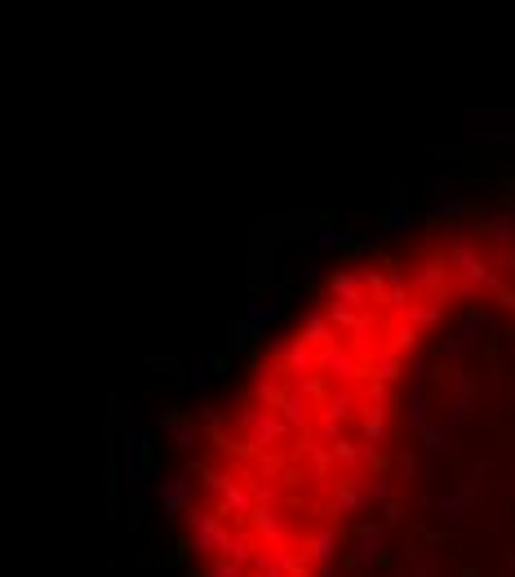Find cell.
Here are the masks:
<instances>
[{
  "instance_id": "obj_38",
  "label": "cell",
  "mask_w": 515,
  "mask_h": 577,
  "mask_svg": "<svg viewBox=\"0 0 515 577\" xmlns=\"http://www.w3.org/2000/svg\"><path fill=\"white\" fill-rule=\"evenodd\" d=\"M507 356H511V360H515V333H511V342H507Z\"/></svg>"
},
{
  "instance_id": "obj_5",
  "label": "cell",
  "mask_w": 515,
  "mask_h": 577,
  "mask_svg": "<svg viewBox=\"0 0 515 577\" xmlns=\"http://www.w3.org/2000/svg\"><path fill=\"white\" fill-rule=\"evenodd\" d=\"M387 551H391V533L387 525H378V520H369L351 533V564L360 569V573H373L382 560H387Z\"/></svg>"
},
{
  "instance_id": "obj_23",
  "label": "cell",
  "mask_w": 515,
  "mask_h": 577,
  "mask_svg": "<svg viewBox=\"0 0 515 577\" xmlns=\"http://www.w3.org/2000/svg\"><path fill=\"white\" fill-rule=\"evenodd\" d=\"M218 560H231V564H249L254 560V537L249 533H227V542H222V555Z\"/></svg>"
},
{
  "instance_id": "obj_35",
  "label": "cell",
  "mask_w": 515,
  "mask_h": 577,
  "mask_svg": "<svg viewBox=\"0 0 515 577\" xmlns=\"http://www.w3.org/2000/svg\"><path fill=\"white\" fill-rule=\"evenodd\" d=\"M463 356V338H445L440 342V360H458Z\"/></svg>"
},
{
  "instance_id": "obj_19",
  "label": "cell",
  "mask_w": 515,
  "mask_h": 577,
  "mask_svg": "<svg viewBox=\"0 0 515 577\" xmlns=\"http://www.w3.org/2000/svg\"><path fill=\"white\" fill-rule=\"evenodd\" d=\"M431 511H435V520H440V525H463L466 511H471V502L454 489V493H445V498H431Z\"/></svg>"
},
{
  "instance_id": "obj_26",
  "label": "cell",
  "mask_w": 515,
  "mask_h": 577,
  "mask_svg": "<svg viewBox=\"0 0 515 577\" xmlns=\"http://www.w3.org/2000/svg\"><path fill=\"white\" fill-rule=\"evenodd\" d=\"M493 329V315L489 312H480V307H466L463 320H458V338H480V333H489Z\"/></svg>"
},
{
  "instance_id": "obj_4",
  "label": "cell",
  "mask_w": 515,
  "mask_h": 577,
  "mask_svg": "<svg viewBox=\"0 0 515 577\" xmlns=\"http://www.w3.org/2000/svg\"><path fill=\"white\" fill-rule=\"evenodd\" d=\"M431 377H435V360L431 356H413V382H409V400H405V426L422 431L431 426L426 409H431Z\"/></svg>"
},
{
  "instance_id": "obj_6",
  "label": "cell",
  "mask_w": 515,
  "mask_h": 577,
  "mask_svg": "<svg viewBox=\"0 0 515 577\" xmlns=\"http://www.w3.org/2000/svg\"><path fill=\"white\" fill-rule=\"evenodd\" d=\"M240 431L249 435V444H254L258 453H271L276 449V440H285V422L276 409H267V405H249L245 414H240Z\"/></svg>"
},
{
  "instance_id": "obj_1",
  "label": "cell",
  "mask_w": 515,
  "mask_h": 577,
  "mask_svg": "<svg viewBox=\"0 0 515 577\" xmlns=\"http://www.w3.org/2000/svg\"><path fill=\"white\" fill-rule=\"evenodd\" d=\"M152 431H143V426H129L125 431V449H120V479H125V493L134 498V502H143V498H152L155 493V471H152Z\"/></svg>"
},
{
  "instance_id": "obj_13",
  "label": "cell",
  "mask_w": 515,
  "mask_h": 577,
  "mask_svg": "<svg viewBox=\"0 0 515 577\" xmlns=\"http://www.w3.org/2000/svg\"><path fill=\"white\" fill-rule=\"evenodd\" d=\"M329 302H338V307H360V302H369V298H364L360 266H356V271H338V275L329 280Z\"/></svg>"
},
{
  "instance_id": "obj_3",
  "label": "cell",
  "mask_w": 515,
  "mask_h": 577,
  "mask_svg": "<svg viewBox=\"0 0 515 577\" xmlns=\"http://www.w3.org/2000/svg\"><path fill=\"white\" fill-rule=\"evenodd\" d=\"M245 475H231V471H205V484L218 493V507H213V516H231V520H249L254 516V493H249V484H240Z\"/></svg>"
},
{
  "instance_id": "obj_31",
  "label": "cell",
  "mask_w": 515,
  "mask_h": 577,
  "mask_svg": "<svg viewBox=\"0 0 515 577\" xmlns=\"http://www.w3.org/2000/svg\"><path fill=\"white\" fill-rule=\"evenodd\" d=\"M493 275H498V280H515V249H498V258H493Z\"/></svg>"
},
{
  "instance_id": "obj_8",
  "label": "cell",
  "mask_w": 515,
  "mask_h": 577,
  "mask_svg": "<svg viewBox=\"0 0 515 577\" xmlns=\"http://www.w3.org/2000/svg\"><path fill=\"white\" fill-rule=\"evenodd\" d=\"M315 368L320 373H329L333 382H342V386H351L356 377H360V368H364V360H360V351H347V347H324L320 356H315Z\"/></svg>"
},
{
  "instance_id": "obj_22",
  "label": "cell",
  "mask_w": 515,
  "mask_h": 577,
  "mask_svg": "<svg viewBox=\"0 0 515 577\" xmlns=\"http://www.w3.org/2000/svg\"><path fill=\"white\" fill-rule=\"evenodd\" d=\"M417 435H422V453H426V458H445V453H454V449H458V444H454V435H449L445 426H422Z\"/></svg>"
},
{
  "instance_id": "obj_14",
  "label": "cell",
  "mask_w": 515,
  "mask_h": 577,
  "mask_svg": "<svg viewBox=\"0 0 515 577\" xmlns=\"http://www.w3.org/2000/svg\"><path fill=\"white\" fill-rule=\"evenodd\" d=\"M160 426H164V435H169V449H196V440H201V422H183V414L178 409H169L164 418H160Z\"/></svg>"
},
{
  "instance_id": "obj_21",
  "label": "cell",
  "mask_w": 515,
  "mask_h": 577,
  "mask_svg": "<svg viewBox=\"0 0 515 577\" xmlns=\"http://www.w3.org/2000/svg\"><path fill=\"white\" fill-rule=\"evenodd\" d=\"M351 245H356V231H351V227L329 222V227L315 231V249H320V254H338V249H351Z\"/></svg>"
},
{
  "instance_id": "obj_41",
  "label": "cell",
  "mask_w": 515,
  "mask_h": 577,
  "mask_svg": "<svg viewBox=\"0 0 515 577\" xmlns=\"http://www.w3.org/2000/svg\"><path fill=\"white\" fill-rule=\"evenodd\" d=\"M511 475H515V471H511Z\"/></svg>"
},
{
  "instance_id": "obj_25",
  "label": "cell",
  "mask_w": 515,
  "mask_h": 577,
  "mask_svg": "<svg viewBox=\"0 0 515 577\" xmlns=\"http://www.w3.org/2000/svg\"><path fill=\"white\" fill-rule=\"evenodd\" d=\"M413 227H417V213L405 209V205L382 213V231H387V236H413Z\"/></svg>"
},
{
  "instance_id": "obj_12",
  "label": "cell",
  "mask_w": 515,
  "mask_h": 577,
  "mask_svg": "<svg viewBox=\"0 0 515 577\" xmlns=\"http://www.w3.org/2000/svg\"><path fill=\"white\" fill-rule=\"evenodd\" d=\"M413 284L422 289V293H435V298H449V284H454V271L445 258H426V263L417 266V275H413Z\"/></svg>"
},
{
  "instance_id": "obj_16",
  "label": "cell",
  "mask_w": 515,
  "mask_h": 577,
  "mask_svg": "<svg viewBox=\"0 0 515 577\" xmlns=\"http://www.w3.org/2000/svg\"><path fill=\"white\" fill-rule=\"evenodd\" d=\"M356 414H360V396H356L351 386H338V391L324 400V418L338 422V426H342L347 418H356Z\"/></svg>"
},
{
  "instance_id": "obj_29",
  "label": "cell",
  "mask_w": 515,
  "mask_h": 577,
  "mask_svg": "<svg viewBox=\"0 0 515 577\" xmlns=\"http://www.w3.org/2000/svg\"><path fill=\"white\" fill-rule=\"evenodd\" d=\"M431 213H466V196H458V191H445V196H431Z\"/></svg>"
},
{
  "instance_id": "obj_9",
  "label": "cell",
  "mask_w": 515,
  "mask_h": 577,
  "mask_svg": "<svg viewBox=\"0 0 515 577\" xmlns=\"http://www.w3.org/2000/svg\"><path fill=\"white\" fill-rule=\"evenodd\" d=\"M471 400H475V382H471V373H466V368H454V396H449L445 418H440V426H445L449 435H454V431H463Z\"/></svg>"
},
{
  "instance_id": "obj_10",
  "label": "cell",
  "mask_w": 515,
  "mask_h": 577,
  "mask_svg": "<svg viewBox=\"0 0 515 577\" xmlns=\"http://www.w3.org/2000/svg\"><path fill=\"white\" fill-rule=\"evenodd\" d=\"M333 555H338V528L333 525H320L311 533L307 542V564L315 577H333Z\"/></svg>"
},
{
  "instance_id": "obj_30",
  "label": "cell",
  "mask_w": 515,
  "mask_h": 577,
  "mask_svg": "<svg viewBox=\"0 0 515 577\" xmlns=\"http://www.w3.org/2000/svg\"><path fill=\"white\" fill-rule=\"evenodd\" d=\"M387 347H391L396 356H400V351H409V347H417V329H413L409 320H405V324H400V329L391 333V342H387Z\"/></svg>"
},
{
  "instance_id": "obj_17",
  "label": "cell",
  "mask_w": 515,
  "mask_h": 577,
  "mask_svg": "<svg viewBox=\"0 0 515 577\" xmlns=\"http://www.w3.org/2000/svg\"><path fill=\"white\" fill-rule=\"evenodd\" d=\"M276 365H285L289 377H307L311 365H315V356H311L307 342H298V338H294L289 347H280V360H276Z\"/></svg>"
},
{
  "instance_id": "obj_36",
  "label": "cell",
  "mask_w": 515,
  "mask_h": 577,
  "mask_svg": "<svg viewBox=\"0 0 515 577\" xmlns=\"http://www.w3.org/2000/svg\"><path fill=\"white\" fill-rule=\"evenodd\" d=\"M409 577H435V573H431V564L422 560V564H409Z\"/></svg>"
},
{
  "instance_id": "obj_20",
  "label": "cell",
  "mask_w": 515,
  "mask_h": 577,
  "mask_svg": "<svg viewBox=\"0 0 515 577\" xmlns=\"http://www.w3.org/2000/svg\"><path fill=\"white\" fill-rule=\"evenodd\" d=\"M280 312H285V298H267V302H254V307L245 312L240 324H245V329H249V338H254V333H267V324H271Z\"/></svg>"
},
{
  "instance_id": "obj_24",
  "label": "cell",
  "mask_w": 515,
  "mask_h": 577,
  "mask_svg": "<svg viewBox=\"0 0 515 577\" xmlns=\"http://www.w3.org/2000/svg\"><path fill=\"white\" fill-rule=\"evenodd\" d=\"M400 377V356L391 351V347H382L378 356H373V386H391Z\"/></svg>"
},
{
  "instance_id": "obj_32",
  "label": "cell",
  "mask_w": 515,
  "mask_h": 577,
  "mask_svg": "<svg viewBox=\"0 0 515 577\" xmlns=\"http://www.w3.org/2000/svg\"><path fill=\"white\" fill-rule=\"evenodd\" d=\"M227 347H231V351H245V347H249V329H245L240 320L227 324Z\"/></svg>"
},
{
  "instance_id": "obj_37",
  "label": "cell",
  "mask_w": 515,
  "mask_h": 577,
  "mask_svg": "<svg viewBox=\"0 0 515 577\" xmlns=\"http://www.w3.org/2000/svg\"><path fill=\"white\" fill-rule=\"evenodd\" d=\"M213 422H218V409H213V405H205V414H201V426H213Z\"/></svg>"
},
{
  "instance_id": "obj_15",
  "label": "cell",
  "mask_w": 515,
  "mask_h": 577,
  "mask_svg": "<svg viewBox=\"0 0 515 577\" xmlns=\"http://www.w3.org/2000/svg\"><path fill=\"white\" fill-rule=\"evenodd\" d=\"M298 342H307V347H333V324H329V312H324V302H315L307 312V324H303V333H298Z\"/></svg>"
},
{
  "instance_id": "obj_7",
  "label": "cell",
  "mask_w": 515,
  "mask_h": 577,
  "mask_svg": "<svg viewBox=\"0 0 515 577\" xmlns=\"http://www.w3.org/2000/svg\"><path fill=\"white\" fill-rule=\"evenodd\" d=\"M249 525H254V533L267 542V546H285L289 542V533H294V516L285 511V507H254V516H249Z\"/></svg>"
},
{
  "instance_id": "obj_28",
  "label": "cell",
  "mask_w": 515,
  "mask_h": 577,
  "mask_svg": "<svg viewBox=\"0 0 515 577\" xmlns=\"http://www.w3.org/2000/svg\"><path fill=\"white\" fill-rule=\"evenodd\" d=\"M213 377H218V356H196L187 382H192V386H205V382H213Z\"/></svg>"
},
{
  "instance_id": "obj_33",
  "label": "cell",
  "mask_w": 515,
  "mask_h": 577,
  "mask_svg": "<svg viewBox=\"0 0 515 577\" xmlns=\"http://www.w3.org/2000/svg\"><path fill=\"white\" fill-rule=\"evenodd\" d=\"M201 577H240V564H231V560H209Z\"/></svg>"
},
{
  "instance_id": "obj_11",
  "label": "cell",
  "mask_w": 515,
  "mask_h": 577,
  "mask_svg": "<svg viewBox=\"0 0 515 577\" xmlns=\"http://www.w3.org/2000/svg\"><path fill=\"white\" fill-rule=\"evenodd\" d=\"M480 236H489L498 249H515V205H502V209H484L475 218Z\"/></svg>"
},
{
  "instance_id": "obj_40",
  "label": "cell",
  "mask_w": 515,
  "mask_h": 577,
  "mask_svg": "<svg viewBox=\"0 0 515 577\" xmlns=\"http://www.w3.org/2000/svg\"><path fill=\"white\" fill-rule=\"evenodd\" d=\"M254 577H258V573H254Z\"/></svg>"
},
{
  "instance_id": "obj_18",
  "label": "cell",
  "mask_w": 515,
  "mask_h": 577,
  "mask_svg": "<svg viewBox=\"0 0 515 577\" xmlns=\"http://www.w3.org/2000/svg\"><path fill=\"white\" fill-rule=\"evenodd\" d=\"M440 315H445V298H413L405 307V320L413 329H431V324H440Z\"/></svg>"
},
{
  "instance_id": "obj_34",
  "label": "cell",
  "mask_w": 515,
  "mask_h": 577,
  "mask_svg": "<svg viewBox=\"0 0 515 577\" xmlns=\"http://www.w3.org/2000/svg\"><path fill=\"white\" fill-rule=\"evenodd\" d=\"M405 511H409V502H405V498H391V502L382 507V516H387L391 525H396V520H405Z\"/></svg>"
},
{
  "instance_id": "obj_27",
  "label": "cell",
  "mask_w": 515,
  "mask_h": 577,
  "mask_svg": "<svg viewBox=\"0 0 515 577\" xmlns=\"http://www.w3.org/2000/svg\"><path fill=\"white\" fill-rule=\"evenodd\" d=\"M356 511H364L360 493H356V484H351V479H342V484L333 489V516H356Z\"/></svg>"
},
{
  "instance_id": "obj_2",
  "label": "cell",
  "mask_w": 515,
  "mask_h": 577,
  "mask_svg": "<svg viewBox=\"0 0 515 577\" xmlns=\"http://www.w3.org/2000/svg\"><path fill=\"white\" fill-rule=\"evenodd\" d=\"M183 520H187V551L192 555H201V560H218L222 555V542H227V528H222V520L213 516V511H205L201 502H192L187 511H183Z\"/></svg>"
},
{
  "instance_id": "obj_39",
  "label": "cell",
  "mask_w": 515,
  "mask_h": 577,
  "mask_svg": "<svg viewBox=\"0 0 515 577\" xmlns=\"http://www.w3.org/2000/svg\"><path fill=\"white\" fill-rule=\"evenodd\" d=\"M511 573H515V555H511Z\"/></svg>"
}]
</instances>
